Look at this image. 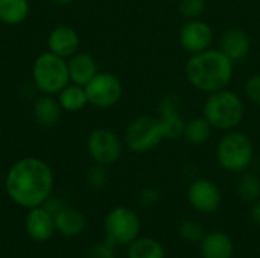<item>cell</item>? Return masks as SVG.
Returning <instances> with one entry per match:
<instances>
[{
    "instance_id": "6da1fadb",
    "label": "cell",
    "mask_w": 260,
    "mask_h": 258,
    "mask_svg": "<svg viewBox=\"0 0 260 258\" xmlns=\"http://www.w3.org/2000/svg\"><path fill=\"white\" fill-rule=\"evenodd\" d=\"M6 195L26 210L43 205L53 190V173L40 158L27 157L15 161L5 176Z\"/></svg>"
},
{
    "instance_id": "7a4b0ae2",
    "label": "cell",
    "mask_w": 260,
    "mask_h": 258,
    "mask_svg": "<svg viewBox=\"0 0 260 258\" xmlns=\"http://www.w3.org/2000/svg\"><path fill=\"white\" fill-rule=\"evenodd\" d=\"M235 62L219 49H207L190 55L184 64L187 84L204 94L229 88L235 78Z\"/></svg>"
},
{
    "instance_id": "3957f363",
    "label": "cell",
    "mask_w": 260,
    "mask_h": 258,
    "mask_svg": "<svg viewBox=\"0 0 260 258\" xmlns=\"http://www.w3.org/2000/svg\"><path fill=\"white\" fill-rule=\"evenodd\" d=\"M203 116L215 131L227 132L239 129L245 119V100L230 88L210 93L204 100Z\"/></svg>"
},
{
    "instance_id": "277c9868",
    "label": "cell",
    "mask_w": 260,
    "mask_h": 258,
    "mask_svg": "<svg viewBox=\"0 0 260 258\" xmlns=\"http://www.w3.org/2000/svg\"><path fill=\"white\" fill-rule=\"evenodd\" d=\"M254 143L248 134L241 129L222 132L215 148V158L218 166L227 172L241 175L254 163Z\"/></svg>"
},
{
    "instance_id": "5b68a950",
    "label": "cell",
    "mask_w": 260,
    "mask_h": 258,
    "mask_svg": "<svg viewBox=\"0 0 260 258\" xmlns=\"http://www.w3.org/2000/svg\"><path fill=\"white\" fill-rule=\"evenodd\" d=\"M166 140L163 125L155 116H139L133 119L123 134V144L134 154H148Z\"/></svg>"
},
{
    "instance_id": "8992f818",
    "label": "cell",
    "mask_w": 260,
    "mask_h": 258,
    "mask_svg": "<svg viewBox=\"0 0 260 258\" xmlns=\"http://www.w3.org/2000/svg\"><path fill=\"white\" fill-rule=\"evenodd\" d=\"M32 78L35 87L43 94H58L66 85L70 84L66 58H61L52 52L41 53L34 61Z\"/></svg>"
},
{
    "instance_id": "52a82bcc",
    "label": "cell",
    "mask_w": 260,
    "mask_h": 258,
    "mask_svg": "<svg viewBox=\"0 0 260 258\" xmlns=\"http://www.w3.org/2000/svg\"><path fill=\"white\" fill-rule=\"evenodd\" d=\"M105 239L116 246H128L142 233V219L136 210L117 205L111 208L104 220Z\"/></svg>"
},
{
    "instance_id": "ba28073f",
    "label": "cell",
    "mask_w": 260,
    "mask_h": 258,
    "mask_svg": "<svg viewBox=\"0 0 260 258\" xmlns=\"http://www.w3.org/2000/svg\"><path fill=\"white\" fill-rule=\"evenodd\" d=\"M87 151L94 164L108 167L120 160L123 152V140L114 131L99 128L90 132L87 138Z\"/></svg>"
},
{
    "instance_id": "9c48e42d",
    "label": "cell",
    "mask_w": 260,
    "mask_h": 258,
    "mask_svg": "<svg viewBox=\"0 0 260 258\" xmlns=\"http://www.w3.org/2000/svg\"><path fill=\"white\" fill-rule=\"evenodd\" d=\"M85 93L90 105L99 109H108L120 102L123 96V85L114 73L99 71L85 85Z\"/></svg>"
},
{
    "instance_id": "30bf717a",
    "label": "cell",
    "mask_w": 260,
    "mask_h": 258,
    "mask_svg": "<svg viewBox=\"0 0 260 258\" xmlns=\"http://www.w3.org/2000/svg\"><path fill=\"white\" fill-rule=\"evenodd\" d=\"M186 199L197 213L213 214L222 205V192L215 181L209 178H197L189 184Z\"/></svg>"
},
{
    "instance_id": "8fae6325",
    "label": "cell",
    "mask_w": 260,
    "mask_h": 258,
    "mask_svg": "<svg viewBox=\"0 0 260 258\" xmlns=\"http://www.w3.org/2000/svg\"><path fill=\"white\" fill-rule=\"evenodd\" d=\"M184 103L181 96L177 93H166L165 96L160 97L158 105H157V113L158 119L163 125L166 140H180L183 138L184 126H186V119L183 116Z\"/></svg>"
},
{
    "instance_id": "7c38bea8",
    "label": "cell",
    "mask_w": 260,
    "mask_h": 258,
    "mask_svg": "<svg viewBox=\"0 0 260 258\" xmlns=\"http://www.w3.org/2000/svg\"><path fill=\"white\" fill-rule=\"evenodd\" d=\"M215 32L213 27L203 18L186 20L178 32V43L181 49L189 53L195 55L204 52L213 46Z\"/></svg>"
},
{
    "instance_id": "4fadbf2b",
    "label": "cell",
    "mask_w": 260,
    "mask_h": 258,
    "mask_svg": "<svg viewBox=\"0 0 260 258\" xmlns=\"http://www.w3.org/2000/svg\"><path fill=\"white\" fill-rule=\"evenodd\" d=\"M24 228L27 236L38 243L49 242L56 228H55V216L43 205L29 208L26 219H24Z\"/></svg>"
},
{
    "instance_id": "5bb4252c",
    "label": "cell",
    "mask_w": 260,
    "mask_h": 258,
    "mask_svg": "<svg viewBox=\"0 0 260 258\" xmlns=\"http://www.w3.org/2000/svg\"><path fill=\"white\" fill-rule=\"evenodd\" d=\"M218 49L235 64H238L250 55L251 36L242 27H229L221 33Z\"/></svg>"
},
{
    "instance_id": "9a60e30c",
    "label": "cell",
    "mask_w": 260,
    "mask_h": 258,
    "mask_svg": "<svg viewBox=\"0 0 260 258\" xmlns=\"http://www.w3.org/2000/svg\"><path fill=\"white\" fill-rule=\"evenodd\" d=\"M79 35L78 32L66 24L56 26L50 30L47 36V47L49 52L61 56V58H70L75 55L79 49Z\"/></svg>"
},
{
    "instance_id": "2e32d148",
    "label": "cell",
    "mask_w": 260,
    "mask_h": 258,
    "mask_svg": "<svg viewBox=\"0 0 260 258\" xmlns=\"http://www.w3.org/2000/svg\"><path fill=\"white\" fill-rule=\"evenodd\" d=\"M198 245H200V255H201V258L235 257V243H233L232 237L224 231L206 233Z\"/></svg>"
},
{
    "instance_id": "e0dca14e",
    "label": "cell",
    "mask_w": 260,
    "mask_h": 258,
    "mask_svg": "<svg viewBox=\"0 0 260 258\" xmlns=\"http://www.w3.org/2000/svg\"><path fill=\"white\" fill-rule=\"evenodd\" d=\"M67 67L70 82L82 87H85L99 73L96 59L85 52H76L72 55L67 61Z\"/></svg>"
},
{
    "instance_id": "ac0fdd59",
    "label": "cell",
    "mask_w": 260,
    "mask_h": 258,
    "mask_svg": "<svg viewBox=\"0 0 260 258\" xmlns=\"http://www.w3.org/2000/svg\"><path fill=\"white\" fill-rule=\"evenodd\" d=\"M85 225V216L76 208L64 207L59 213L55 214V228L59 234L66 237H76L82 234Z\"/></svg>"
},
{
    "instance_id": "d6986e66",
    "label": "cell",
    "mask_w": 260,
    "mask_h": 258,
    "mask_svg": "<svg viewBox=\"0 0 260 258\" xmlns=\"http://www.w3.org/2000/svg\"><path fill=\"white\" fill-rule=\"evenodd\" d=\"M34 119L44 128H53L61 119V105L50 94H43L34 102Z\"/></svg>"
},
{
    "instance_id": "ffe728a7",
    "label": "cell",
    "mask_w": 260,
    "mask_h": 258,
    "mask_svg": "<svg viewBox=\"0 0 260 258\" xmlns=\"http://www.w3.org/2000/svg\"><path fill=\"white\" fill-rule=\"evenodd\" d=\"M126 248L128 258H166V249L163 243L154 237L140 236Z\"/></svg>"
},
{
    "instance_id": "44dd1931",
    "label": "cell",
    "mask_w": 260,
    "mask_h": 258,
    "mask_svg": "<svg viewBox=\"0 0 260 258\" xmlns=\"http://www.w3.org/2000/svg\"><path fill=\"white\" fill-rule=\"evenodd\" d=\"M213 131L215 129L207 122V119L204 116H198V117H192L186 122L183 138L192 146H203L212 138Z\"/></svg>"
},
{
    "instance_id": "7402d4cb",
    "label": "cell",
    "mask_w": 260,
    "mask_h": 258,
    "mask_svg": "<svg viewBox=\"0 0 260 258\" xmlns=\"http://www.w3.org/2000/svg\"><path fill=\"white\" fill-rule=\"evenodd\" d=\"M58 94H59L58 96V102H59L62 111L78 113V111L84 109L88 105L85 87H82V85H76V84L70 82Z\"/></svg>"
},
{
    "instance_id": "603a6c76",
    "label": "cell",
    "mask_w": 260,
    "mask_h": 258,
    "mask_svg": "<svg viewBox=\"0 0 260 258\" xmlns=\"http://www.w3.org/2000/svg\"><path fill=\"white\" fill-rule=\"evenodd\" d=\"M29 0H0V21L6 26H17L29 15Z\"/></svg>"
},
{
    "instance_id": "cb8c5ba5",
    "label": "cell",
    "mask_w": 260,
    "mask_h": 258,
    "mask_svg": "<svg viewBox=\"0 0 260 258\" xmlns=\"http://www.w3.org/2000/svg\"><path fill=\"white\" fill-rule=\"evenodd\" d=\"M236 195L245 204H253L260 199V176L254 172L241 173L236 184Z\"/></svg>"
},
{
    "instance_id": "d4e9b609",
    "label": "cell",
    "mask_w": 260,
    "mask_h": 258,
    "mask_svg": "<svg viewBox=\"0 0 260 258\" xmlns=\"http://www.w3.org/2000/svg\"><path fill=\"white\" fill-rule=\"evenodd\" d=\"M206 231L201 222L195 219H184L178 225V236L187 243H200Z\"/></svg>"
},
{
    "instance_id": "484cf974",
    "label": "cell",
    "mask_w": 260,
    "mask_h": 258,
    "mask_svg": "<svg viewBox=\"0 0 260 258\" xmlns=\"http://www.w3.org/2000/svg\"><path fill=\"white\" fill-rule=\"evenodd\" d=\"M178 12L184 20L203 18L207 9V0H178Z\"/></svg>"
},
{
    "instance_id": "4316f807",
    "label": "cell",
    "mask_w": 260,
    "mask_h": 258,
    "mask_svg": "<svg viewBox=\"0 0 260 258\" xmlns=\"http://www.w3.org/2000/svg\"><path fill=\"white\" fill-rule=\"evenodd\" d=\"M242 88H244V97L253 105L260 106V71L251 73L244 81Z\"/></svg>"
},
{
    "instance_id": "83f0119b",
    "label": "cell",
    "mask_w": 260,
    "mask_h": 258,
    "mask_svg": "<svg viewBox=\"0 0 260 258\" xmlns=\"http://www.w3.org/2000/svg\"><path fill=\"white\" fill-rule=\"evenodd\" d=\"M85 178H87V184L91 189H96V190L104 189L108 184V172H107V167L105 166L94 164L91 169H88Z\"/></svg>"
},
{
    "instance_id": "f1b7e54d",
    "label": "cell",
    "mask_w": 260,
    "mask_h": 258,
    "mask_svg": "<svg viewBox=\"0 0 260 258\" xmlns=\"http://www.w3.org/2000/svg\"><path fill=\"white\" fill-rule=\"evenodd\" d=\"M116 245L111 243L110 240H102L98 242L94 245L90 246L88 249V258H116L117 257V251H116Z\"/></svg>"
},
{
    "instance_id": "f546056e",
    "label": "cell",
    "mask_w": 260,
    "mask_h": 258,
    "mask_svg": "<svg viewBox=\"0 0 260 258\" xmlns=\"http://www.w3.org/2000/svg\"><path fill=\"white\" fill-rule=\"evenodd\" d=\"M160 196H161V195H160L158 189L148 186V187H145V189L140 190L139 201H140V204H142L143 207H154L155 204H158Z\"/></svg>"
},
{
    "instance_id": "4dcf8cb0",
    "label": "cell",
    "mask_w": 260,
    "mask_h": 258,
    "mask_svg": "<svg viewBox=\"0 0 260 258\" xmlns=\"http://www.w3.org/2000/svg\"><path fill=\"white\" fill-rule=\"evenodd\" d=\"M43 207H46V208H47V210L55 216V214H56V213H59L66 205H64V202H62L61 199H56V198H52V196H50V198L43 204Z\"/></svg>"
},
{
    "instance_id": "1f68e13d",
    "label": "cell",
    "mask_w": 260,
    "mask_h": 258,
    "mask_svg": "<svg viewBox=\"0 0 260 258\" xmlns=\"http://www.w3.org/2000/svg\"><path fill=\"white\" fill-rule=\"evenodd\" d=\"M250 219L253 220V224H256L257 227H260V199H257L256 202L250 204Z\"/></svg>"
},
{
    "instance_id": "d6a6232c",
    "label": "cell",
    "mask_w": 260,
    "mask_h": 258,
    "mask_svg": "<svg viewBox=\"0 0 260 258\" xmlns=\"http://www.w3.org/2000/svg\"><path fill=\"white\" fill-rule=\"evenodd\" d=\"M55 5H59V6H67V5H72L75 0H52Z\"/></svg>"
},
{
    "instance_id": "836d02e7",
    "label": "cell",
    "mask_w": 260,
    "mask_h": 258,
    "mask_svg": "<svg viewBox=\"0 0 260 258\" xmlns=\"http://www.w3.org/2000/svg\"><path fill=\"white\" fill-rule=\"evenodd\" d=\"M168 2H178V0H168Z\"/></svg>"
}]
</instances>
